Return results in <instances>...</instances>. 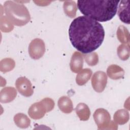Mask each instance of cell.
I'll return each mask as SVG.
<instances>
[{
    "label": "cell",
    "mask_w": 130,
    "mask_h": 130,
    "mask_svg": "<svg viewBox=\"0 0 130 130\" xmlns=\"http://www.w3.org/2000/svg\"><path fill=\"white\" fill-rule=\"evenodd\" d=\"M69 39L73 46L83 54L91 53L102 44L105 38L103 26L85 16L75 18L69 28Z\"/></svg>",
    "instance_id": "cell-1"
},
{
    "label": "cell",
    "mask_w": 130,
    "mask_h": 130,
    "mask_svg": "<svg viewBox=\"0 0 130 130\" xmlns=\"http://www.w3.org/2000/svg\"><path fill=\"white\" fill-rule=\"evenodd\" d=\"M119 1H78L77 6L82 14L96 21L106 22L116 15Z\"/></svg>",
    "instance_id": "cell-2"
},
{
    "label": "cell",
    "mask_w": 130,
    "mask_h": 130,
    "mask_svg": "<svg viewBox=\"0 0 130 130\" xmlns=\"http://www.w3.org/2000/svg\"><path fill=\"white\" fill-rule=\"evenodd\" d=\"M3 9L6 16L13 25L23 26L30 20L28 10L23 4L19 2L6 1Z\"/></svg>",
    "instance_id": "cell-3"
},
{
    "label": "cell",
    "mask_w": 130,
    "mask_h": 130,
    "mask_svg": "<svg viewBox=\"0 0 130 130\" xmlns=\"http://www.w3.org/2000/svg\"><path fill=\"white\" fill-rule=\"evenodd\" d=\"M54 106V102L52 99L45 98L32 104L28 109V114L32 119H39L43 118L46 113L52 111Z\"/></svg>",
    "instance_id": "cell-4"
},
{
    "label": "cell",
    "mask_w": 130,
    "mask_h": 130,
    "mask_svg": "<svg viewBox=\"0 0 130 130\" xmlns=\"http://www.w3.org/2000/svg\"><path fill=\"white\" fill-rule=\"evenodd\" d=\"M45 52V44L43 40L36 38L32 40L28 46V53L30 57L34 59L41 58Z\"/></svg>",
    "instance_id": "cell-5"
},
{
    "label": "cell",
    "mask_w": 130,
    "mask_h": 130,
    "mask_svg": "<svg viewBox=\"0 0 130 130\" xmlns=\"http://www.w3.org/2000/svg\"><path fill=\"white\" fill-rule=\"evenodd\" d=\"M98 129H106L111 121V116L107 110L103 108L96 109L93 115Z\"/></svg>",
    "instance_id": "cell-6"
},
{
    "label": "cell",
    "mask_w": 130,
    "mask_h": 130,
    "mask_svg": "<svg viewBox=\"0 0 130 130\" xmlns=\"http://www.w3.org/2000/svg\"><path fill=\"white\" fill-rule=\"evenodd\" d=\"M107 79V76L104 72H95L91 78V85L93 89L97 92H103L106 86Z\"/></svg>",
    "instance_id": "cell-7"
},
{
    "label": "cell",
    "mask_w": 130,
    "mask_h": 130,
    "mask_svg": "<svg viewBox=\"0 0 130 130\" xmlns=\"http://www.w3.org/2000/svg\"><path fill=\"white\" fill-rule=\"evenodd\" d=\"M15 86L18 92L24 96H30L34 93L31 82L25 77L18 78L16 80Z\"/></svg>",
    "instance_id": "cell-8"
},
{
    "label": "cell",
    "mask_w": 130,
    "mask_h": 130,
    "mask_svg": "<svg viewBox=\"0 0 130 130\" xmlns=\"http://www.w3.org/2000/svg\"><path fill=\"white\" fill-rule=\"evenodd\" d=\"M118 15L122 22L128 24H129V4L128 1L120 2L118 9Z\"/></svg>",
    "instance_id": "cell-9"
},
{
    "label": "cell",
    "mask_w": 130,
    "mask_h": 130,
    "mask_svg": "<svg viewBox=\"0 0 130 130\" xmlns=\"http://www.w3.org/2000/svg\"><path fill=\"white\" fill-rule=\"evenodd\" d=\"M83 66V56L81 53L75 51L72 55L70 63L71 70L75 73L79 72Z\"/></svg>",
    "instance_id": "cell-10"
},
{
    "label": "cell",
    "mask_w": 130,
    "mask_h": 130,
    "mask_svg": "<svg viewBox=\"0 0 130 130\" xmlns=\"http://www.w3.org/2000/svg\"><path fill=\"white\" fill-rule=\"evenodd\" d=\"M17 95V91L13 87H6L0 92V101L2 103H8L13 101Z\"/></svg>",
    "instance_id": "cell-11"
},
{
    "label": "cell",
    "mask_w": 130,
    "mask_h": 130,
    "mask_svg": "<svg viewBox=\"0 0 130 130\" xmlns=\"http://www.w3.org/2000/svg\"><path fill=\"white\" fill-rule=\"evenodd\" d=\"M107 73L110 78L113 80H118L123 78L124 71L117 64H111L108 67Z\"/></svg>",
    "instance_id": "cell-12"
},
{
    "label": "cell",
    "mask_w": 130,
    "mask_h": 130,
    "mask_svg": "<svg viewBox=\"0 0 130 130\" xmlns=\"http://www.w3.org/2000/svg\"><path fill=\"white\" fill-rule=\"evenodd\" d=\"M58 106L61 111L66 114L71 113L73 110L72 100L67 96L60 97L58 101Z\"/></svg>",
    "instance_id": "cell-13"
},
{
    "label": "cell",
    "mask_w": 130,
    "mask_h": 130,
    "mask_svg": "<svg viewBox=\"0 0 130 130\" xmlns=\"http://www.w3.org/2000/svg\"><path fill=\"white\" fill-rule=\"evenodd\" d=\"M75 111L80 120L86 121L89 119L90 116V111L88 106L85 103H79L75 108Z\"/></svg>",
    "instance_id": "cell-14"
},
{
    "label": "cell",
    "mask_w": 130,
    "mask_h": 130,
    "mask_svg": "<svg viewBox=\"0 0 130 130\" xmlns=\"http://www.w3.org/2000/svg\"><path fill=\"white\" fill-rule=\"evenodd\" d=\"M92 71L88 68L84 69L81 70L76 76V83L80 86L84 85L90 79L92 75Z\"/></svg>",
    "instance_id": "cell-15"
},
{
    "label": "cell",
    "mask_w": 130,
    "mask_h": 130,
    "mask_svg": "<svg viewBox=\"0 0 130 130\" xmlns=\"http://www.w3.org/2000/svg\"><path fill=\"white\" fill-rule=\"evenodd\" d=\"M129 118L128 112L125 109H119L115 112L113 116L115 122L118 124H124L128 122Z\"/></svg>",
    "instance_id": "cell-16"
},
{
    "label": "cell",
    "mask_w": 130,
    "mask_h": 130,
    "mask_svg": "<svg viewBox=\"0 0 130 130\" xmlns=\"http://www.w3.org/2000/svg\"><path fill=\"white\" fill-rule=\"evenodd\" d=\"M15 124L21 128H25L30 126V120L25 114L21 113L16 114L14 117Z\"/></svg>",
    "instance_id": "cell-17"
},
{
    "label": "cell",
    "mask_w": 130,
    "mask_h": 130,
    "mask_svg": "<svg viewBox=\"0 0 130 130\" xmlns=\"http://www.w3.org/2000/svg\"><path fill=\"white\" fill-rule=\"evenodd\" d=\"M63 9L64 13L68 17L72 18L76 16L77 7L75 1H66L64 2Z\"/></svg>",
    "instance_id": "cell-18"
},
{
    "label": "cell",
    "mask_w": 130,
    "mask_h": 130,
    "mask_svg": "<svg viewBox=\"0 0 130 130\" xmlns=\"http://www.w3.org/2000/svg\"><path fill=\"white\" fill-rule=\"evenodd\" d=\"M117 37L120 42L129 46V34L123 25H120L117 30Z\"/></svg>",
    "instance_id": "cell-19"
},
{
    "label": "cell",
    "mask_w": 130,
    "mask_h": 130,
    "mask_svg": "<svg viewBox=\"0 0 130 130\" xmlns=\"http://www.w3.org/2000/svg\"><path fill=\"white\" fill-rule=\"evenodd\" d=\"M15 66V62L11 58H5L0 62V71L7 73L13 70Z\"/></svg>",
    "instance_id": "cell-20"
},
{
    "label": "cell",
    "mask_w": 130,
    "mask_h": 130,
    "mask_svg": "<svg viewBox=\"0 0 130 130\" xmlns=\"http://www.w3.org/2000/svg\"><path fill=\"white\" fill-rule=\"evenodd\" d=\"M129 52V46L123 44L120 45L117 49V55L122 60H126L128 59Z\"/></svg>",
    "instance_id": "cell-21"
},
{
    "label": "cell",
    "mask_w": 130,
    "mask_h": 130,
    "mask_svg": "<svg viewBox=\"0 0 130 130\" xmlns=\"http://www.w3.org/2000/svg\"><path fill=\"white\" fill-rule=\"evenodd\" d=\"M1 29L4 32H9L14 28V25L9 20L6 16H1Z\"/></svg>",
    "instance_id": "cell-22"
},
{
    "label": "cell",
    "mask_w": 130,
    "mask_h": 130,
    "mask_svg": "<svg viewBox=\"0 0 130 130\" xmlns=\"http://www.w3.org/2000/svg\"><path fill=\"white\" fill-rule=\"evenodd\" d=\"M84 59L86 62L89 66H94L96 65L99 62L98 54L95 52L85 54Z\"/></svg>",
    "instance_id": "cell-23"
}]
</instances>
